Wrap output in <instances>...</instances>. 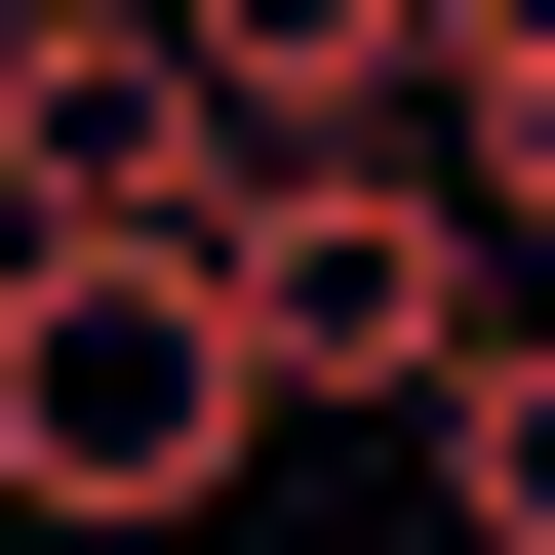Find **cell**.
Instances as JSON below:
<instances>
[{
    "instance_id": "6da1fadb",
    "label": "cell",
    "mask_w": 555,
    "mask_h": 555,
    "mask_svg": "<svg viewBox=\"0 0 555 555\" xmlns=\"http://www.w3.org/2000/svg\"><path fill=\"white\" fill-rule=\"evenodd\" d=\"M278 437H318V397H278L238 238H0V516L40 555H198Z\"/></svg>"
},
{
    "instance_id": "7a4b0ae2",
    "label": "cell",
    "mask_w": 555,
    "mask_h": 555,
    "mask_svg": "<svg viewBox=\"0 0 555 555\" xmlns=\"http://www.w3.org/2000/svg\"><path fill=\"white\" fill-rule=\"evenodd\" d=\"M238 318H278L318 437H437L555 278H516V198H476V119H278V159H238Z\"/></svg>"
},
{
    "instance_id": "3957f363",
    "label": "cell",
    "mask_w": 555,
    "mask_h": 555,
    "mask_svg": "<svg viewBox=\"0 0 555 555\" xmlns=\"http://www.w3.org/2000/svg\"><path fill=\"white\" fill-rule=\"evenodd\" d=\"M278 119L198 80V0H0V238H238Z\"/></svg>"
},
{
    "instance_id": "277c9868",
    "label": "cell",
    "mask_w": 555,
    "mask_h": 555,
    "mask_svg": "<svg viewBox=\"0 0 555 555\" xmlns=\"http://www.w3.org/2000/svg\"><path fill=\"white\" fill-rule=\"evenodd\" d=\"M397 476H437L476 555H555V318H516V358H476V397H437V437H397Z\"/></svg>"
},
{
    "instance_id": "5b68a950",
    "label": "cell",
    "mask_w": 555,
    "mask_h": 555,
    "mask_svg": "<svg viewBox=\"0 0 555 555\" xmlns=\"http://www.w3.org/2000/svg\"><path fill=\"white\" fill-rule=\"evenodd\" d=\"M437 80H555V0H437Z\"/></svg>"
}]
</instances>
